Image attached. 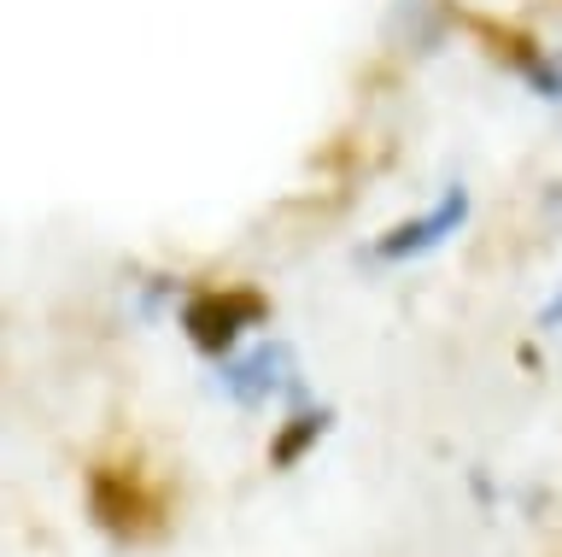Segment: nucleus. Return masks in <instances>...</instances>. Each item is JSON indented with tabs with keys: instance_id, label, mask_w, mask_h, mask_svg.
<instances>
[{
	"instance_id": "2",
	"label": "nucleus",
	"mask_w": 562,
	"mask_h": 557,
	"mask_svg": "<svg viewBox=\"0 0 562 557\" xmlns=\"http://www.w3.org/2000/svg\"><path fill=\"white\" fill-rule=\"evenodd\" d=\"M223 388L235 405H263L276 393H299V358L288 341H263L252 353H240L235 364L223 370Z\"/></svg>"
},
{
	"instance_id": "8",
	"label": "nucleus",
	"mask_w": 562,
	"mask_h": 557,
	"mask_svg": "<svg viewBox=\"0 0 562 557\" xmlns=\"http://www.w3.org/2000/svg\"><path fill=\"white\" fill-rule=\"evenodd\" d=\"M539 323H544V328H562V293H557V300L539 311Z\"/></svg>"
},
{
	"instance_id": "1",
	"label": "nucleus",
	"mask_w": 562,
	"mask_h": 557,
	"mask_svg": "<svg viewBox=\"0 0 562 557\" xmlns=\"http://www.w3.org/2000/svg\"><path fill=\"white\" fill-rule=\"evenodd\" d=\"M263 318H270V300H263L258 288H200L182 305L188 341L200 346V353H211V358H223L228 346H235L246 328H258Z\"/></svg>"
},
{
	"instance_id": "7",
	"label": "nucleus",
	"mask_w": 562,
	"mask_h": 557,
	"mask_svg": "<svg viewBox=\"0 0 562 557\" xmlns=\"http://www.w3.org/2000/svg\"><path fill=\"white\" fill-rule=\"evenodd\" d=\"M521 77L533 82V89H539L544 100H562V54H539V59L521 71Z\"/></svg>"
},
{
	"instance_id": "6",
	"label": "nucleus",
	"mask_w": 562,
	"mask_h": 557,
	"mask_svg": "<svg viewBox=\"0 0 562 557\" xmlns=\"http://www.w3.org/2000/svg\"><path fill=\"white\" fill-rule=\"evenodd\" d=\"M328 423H334L328 411H299L293 423L276 434V446H270V464H276V469H293V464L305 458V452H311V446L328 434Z\"/></svg>"
},
{
	"instance_id": "4",
	"label": "nucleus",
	"mask_w": 562,
	"mask_h": 557,
	"mask_svg": "<svg viewBox=\"0 0 562 557\" xmlns=\"http://www.w3.org/2000/svg\"><path fill=\"white\" fill-rule=\"evenodd\" d=\"M88 504H94V522L105 534H140L147 528V516H153V499L140 493V481L130 476H117V469H94L88 476Z\"/></svg>"
},
{
	"instance_id": "3",
	"label": "nucleus",
	"mask_w": 562,
	"mask_h": 557,
	"mask_svg": "<svg viewBox=\"0 0 562 557\" xmlns=\"http://www.w3.org/2000/svg\"><path fill=\"white\" fill-rule=\"evenodd\" d=\"M463 218H469V188L463 182H451L446 194H439L434 212H422L411 223H393L381 241H375V258H386V265H398V258H416V253H434L446 235L463 230Z\"/></svg>"
},
{
	"instance_id": "5",
	"label": "nucleus",
	"mask_w": 562,
	"mask_h": 557,
	"mask_svg": "<svg viewBox=\"0 0 562 557\" xmlns=\"http://www.w3.org/2000/svg\"><path fill=\"white\" fill-rule=\"evenodd\" d=\"M386 42L404 54H434L446 42V12L434 0H393V19H386Z\"/></svg>"
}]
</instances>
